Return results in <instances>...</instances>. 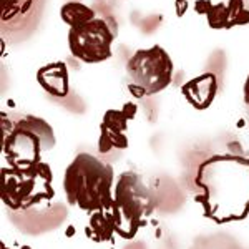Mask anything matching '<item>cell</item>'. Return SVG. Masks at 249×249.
I'll list each match as a JSON object with an SVG mask.
<instances>
[{
  "label": "cell",
  "instance_id": "obj_7",
  "mask_svg": "<svg viewBox=\"0 0 249 249\" xmlns=\"http://www.w3.org/2000/svg\"><path fill=\"white\" fill-rule=\"evenodd\" d=\"M116 38V25L111 18L95 17L85 25L73 27L68 34V47L83 63H100L111 57Z\"/></svg>",
  "mask_w": 249,
  "mask_h": 249
},
{
  "label": "cell",
  "instance_id": "obj_8",
  "mask_svg": "<svg viewBox=\"0 0 249 249\" xmlns=\"http://www.w3.org/2000/svg\"><path fill=\"white\" fill-rule=\"evenodd\" d=\"M43 0H2L3 35L27 32L38 17Z\"/></svg>",
  "mask_w": 249,
  "mask_h": 249
},
{
  "label": "cell",
  "instance_id": "obj_2",
  "mask_svg": "<svg viewBox=\"0 0 249 249\" xmlns=\"http://www.w3.org/2000/svg\"><path fill=\"white\" fill-rule=\"evenodd\" d=\"M113 188V168L90 153L75 156L63 178V191L68 203L91 214H111Z\"/></svg>",
  "mask_w": 249,
  "mask_h": 249
},
{
  "label": "cell",
  "instance_id": "obj_6",
  "mask_svg": "<svg viewBox=\"0 0 249 249\" xmlns=\"http://www.w3.org/2000/svg\"><path fill=\"white\" fill-rule=\"evenodd\" d=\"M52 196V171L45 163L25 168L3 166L2 198L12 210H29Z\"/></svg>",
  "mask_w": 249,
  "mask_h": 249
},
{
  "label": "cell",
  "instance_id": "obj_11",
  "mask_svg": "<svg viewBox=\"0 0 249 249\" xmlns=\"http://www.w3.org/2000/svg\"><path fill=\"white\" fill-rule=\"evenodd\" d=\"M37 80L48 95L57 96V98L67 96L70 90L67 65L62 62H53L50 65L42 67L37 71Z\"/></svg>",
  "mask_w": 249,
  "mask_h": 249
},
{
  "label": "cell",
  "instance_id": "obj_9",
  "mask_svg": "<svg viewBox=\"0 0 249 249\" xmlns=\"http://www.w3.org/2000/svg\"><path fill=\"white\" fill-rule=\"evenodd\" d=\"M126 122L128 116L120 110H108L102 122L100 135V151L108 153L111 150H122L126 146Z\"/></svg>",
  "mask_w": 249,
  "mask_h": 249
},
{
  "label": "cell",
  "instance_id": "obj_5",
  "mask_svg": "<svg viewBox=\"0 0 249 249\" xmlns=\"http://www.w3.org/2000/svg\"><path fill=\"white\" fill-rule=\"evenodd\" d=\"M130 91L136 98L151 96L171 85L175 63L166 50L160 45L135 52L126 63Z\"/></svg>",
  "mask_w": 249,
  "mask_h": 249
},
{
  "label": "cell",
  "instance_id": "obj_4",
  "mask_svg": "<svg viewBox=\"0 0 249 249\" xmlns=\"http://www.w3.org/2000/svg\"><path fill=\"white\" fill-rule=\"evenodd\" d=\"M155 199L146 184L136 173L124 171L118 176L113 188L111 221L113 230L124 238H131L151 216Z\"/></svg>",
  "mask_w": 249,
  "mask_h": 249
},
{
  "label": "cell",
  "instance_id": "obj_12",
  "mask_svg": "<svg viewBox=\"0 0 249 249\" xmlns=\"http://www.w3.org/2000/svg\"><path fill=\"white\" fill-rule=\"evenodd\" d=\"M60 15H62V20L70 25V29L73 27H80V25H85L90 20H93L96 17L95 10L90 9L85 3H80V2H68L65 5L62 7L60 10Z\"/></svg>",
  "mask_w": 249,
  "mask_h": 249
},
{
  "label": "cell",
  "instance_id": "obj_10",
  "mask_svg": "<svg viewBox=\"0 0 249 249\" xmlns=\"http://www.w3.org/2000/svg\"><path fill=\"white\" fill-rule=\"evenodd\" d=\"M181 91L193 107H196L198 110H204L214 100L216 91H218V82L213 73H204L190 80L181 88Z\"/></svg>",
  "mask_w": 249,
  "mask_h": 249
},
{
  "label": "cell",
  "instance_id": "obj_13",
  "mask_svg": "<svg viewBox=\"0 0 249 249\" xmlns=\"http://www.w3.org/2000/svg\"><path fill=\"white\" fill-rule=\"evenodd\" d=\"M243 96H244V108H246V115L249 120V75L244 82V90H243Z\"/></svg>",
  "mask_w": 249,
  "mask_h": 249
},
{
  "label": "cell",
  "instance_id": "obj_3",
  "mask_svg": "<svg viewBox=\"0 0 249 249\" xmlns=\"http://www.w3.org/2000/svg\"><path fill=\"white\" fill-rule=\"evenodd\" d=\"M5 166L25 168L42 163V155L55 146V133L45 120L34 115H2Z\"/></svg>",
  "mask_w": 249,
  "mask_h": 249
},
{
  "label": "cell",
  "instance_id": "obj_1",
  "mask_svg": "<svg viewBox=\"0 0 249 249\" xmlns=\"http://www.w3.org/2000/svg\"><path fill=\"white\" fill-rule=\"evenodd\" d=\"M204 214L218 223L244 219L249 213V158L214 155L201 163L195 179Z\"/></svg>",
  "mask_w": 249,
  "mask_h": 249
}]
</instances>
